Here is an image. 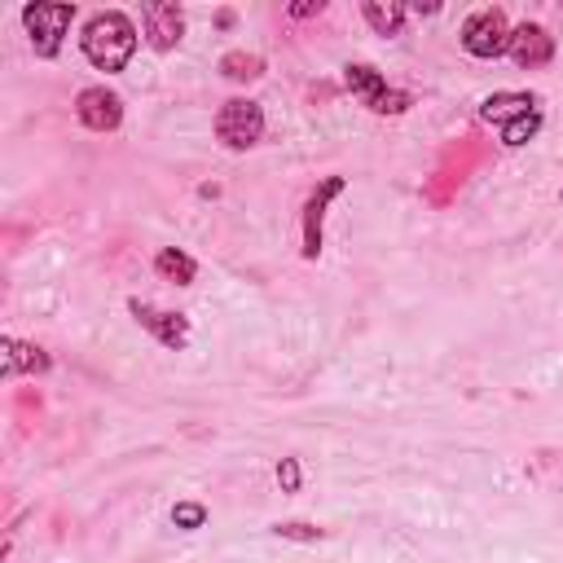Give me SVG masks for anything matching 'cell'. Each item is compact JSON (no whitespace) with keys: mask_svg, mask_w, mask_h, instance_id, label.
I'll return each mask as SVG.
<instances>
[{"mask_svg":"<svg viewBox=\"0 0 563 563\" xmlns=\"http://www.w3.org/2000/svg\"><path fill=\"white\" fill-rule=\"evenodd\" d=\"M53 369V356L35 343H22V339H0V374L4 378H18V374H48Z\"/></svg>","mask_w":563,"mask_h":563,"instance_id":"12","label":"cell"},{"mask_svg":"<svg viewBox=\"0 0 563 563\" xmlns=\"http://www.w3.org/2000/svg\"><path fill=\"white\" fill-rule=\"evenodd\" d=\"M154 273L163 282H172V286H194L198 282V260L189 251H180V246H163L154 255Z\"/></svg>","mask_w":563,"mask_h":563,"instance_id":"14","label":"cell"},{"mask_svg":"<svg viewBox=\"0 0 563 563\" xmlns=\"http://www.w3.org/2000/svg\"><path fill=\"white\" fill-rule=\"evenodd\" d=\"M141 31L154 53H172L185 35V9L176 0H150L141 4Z\"/></svg>","mask_w":563,"mask_h":563,"instance_id":"9","label":"cell"},{"mask_svg":"<svg viewBox=\"0 0 563 563\" xmlns=\"http://www.w3.org/2000/svg\"><path fill=\"white\" fill-rule=\"evenodd\" d=\"M273 475H277V488H282V493H299V484H303V466H299V457H282Z\"/></svg>","mask_w":563,"mask_h":563,"instance_id":"19","label":"cell"},{"mask_svg":"<svg viewBox=\"0 0 563 563\" xmlns=\"http://www.w3.org/2000/svg\"><path fill=\"white\" fill-rule=\"evenodd\" d=\"M506 57L519 66V70H537V66H550L554 62V35L541 26V22H519L510 31V48Z\"/></svg>","mask_w":563,"mask_h":563,"instance_id":"10","label":"cell"},{"mask_svg":"<svg viewBox=\"0 0 563 563\" xmlns=\"http://www.w3.org/2000/svg\"><path fill=\"white\" fill-rule=\"evenodd\" d=\"M559 198H563V189H559Z\"/></svg>","mask_w":563,"mask_h":563,"instance_id":"23","label":"cell"},{"mask_svg":"<svg viewBox=\"0 0 563 563\" xmlns=\"http://www.w3.org/2000/svg\"><path fill=\"white\" fill-rule=\"evenodd\" d=\"M321 9H325V0H303V4H290L286 13H290V18H317Z\"/></svg>","mask_w":563,"mask_h":563,"instance_id":"20","label":"cell"},{"mask_svg":"<svg viewBox=\"0 0 563 563\" xmlns=\"http://www.w3.org/2000/svg\"><path fill=\"white\" fill-rule=\"evenodd\" d=\"M409 13H418V18H431V13H440V4H409Z\"/></svg>","mask_w":563,"mask_h":563,"instance_id":"21","label":"cell"},{"mask_svg":"<svg viewBox=\"0 0 563 563\" xmlns=\"http://www.w3.org/2000/svg\"><path fill=\"white\" fill-rule=\"evenodd\" d=\"M343 88H347L369 114H405V110L413 106V92L391 88V84L383 79V70L369 66V62H347V66H343Z\"/></svg>","mask_w":563,"mask_h":563,"instance_id":"4","label":"cell"},{"mask_svg":"<svg viewBox=\"0 0 563 563\" xmlns=\"http://www.w3.org/2000/svg\"><path fill=\"white\" fill-rule=\"evenodd\" d=\"M75 13L79 9L70 0H31V4H22V26H26V40H31L35 57L53 62L62 53V40H66Z\"/></svg>","mask_w":563,"mask_h":563,"instance_id":"2","label":"cell"},{"mask_svg":"<svg viewBox=\"0 0 563 563\" xmlns=\"http://www.w3.org/2000/svg\"><path fill=\"white\" fill-rule=\"evenodd\" d=\"M128 312L136 317V325L141 330H150L163 347H172V352H185L189 347V317L185 312H172V308H158V303H150V299H141V295H132L128 299Z\"/></svg>","mask_w":563,"mask_h":563,"instance_id":"7","label":"cell"},{"mask_svg":"<svg viewBox=\"0 0 563 563\" xmlns=\"http://www.w3.org/2000/svg\"><path fill=\"white\" fill-rule=\"evenodd\" d=\"M510 31H515V26H510V18H506L501 4H479V9L466 13L457 40H462V48H466L471 57L497 62V57H506V48H510Z\"/></svg>","mask_w":563,"mask_h":563,"instance_id":"3","label":"cell"},{"mask_svg":"<svg viewBox=\"0 0 563 563\" xmlns=\"http://www.w3.org/2000/svg\"><path fill=\"white\" fill-rule=\"evenodd\" d=\"M75 119L88 128V132H119L123 123V97L106 84H88L75 92Z\"/></svg>","mask_w":563,"mask_h":563,"instance_id":"8","label":"cell"},{"mask_svg":"<svg viewBox=\"0 0 563 563\" xmlns=\"http://www.w3.org/2000/svg\"><path fill=\"white\" fill-rule=\"evenodd\" d=\"M136 44H141L136 22H132L123 9H97V13L84 22V31H79V48H84L88 66H97V70H106V75H119V70L132 62Z\"/></svg>","mask_w":563,"mask_h":563,"instance_id":"1","label":"cell"},{"mask_svg":"<svg viewBox=\"0 0 563 563\" xmlns=\"http://www.w3.org/2000/svg\"><path fill=\"white\" fill-rule=\"evenodd\" d=\"M361 18L369 22L374 35H400L405 31V18H409V4H400V0H365L361 4Z\"/></svg>","mask_w":563,"mask_h":563,"instance_id":"13","label":"cell"},{"mask_svg":"<svg viewBox=\"0 0 563 563\" xmlns=\"http://www.w3.org/2000/svg\"><path fill=\"white\" fill-rule=\"evenodd\" d=\"M537 110H541V97L537 92H519V88H501V92H488L479 101V119L493 123L497 132L519 123V119H528V114H537Z\"/></svg>","mask_w":563,"mask_h":563,"instance_id":"11","label":"cell"},{"mask_svg":"<svg viewBox=\"0 0 563 563\" xmlns=\"http://www.w3.org/2000/svg\"><path fill=\"white\" fill-rule=\"evenodd\" d=\"M172 528H180V532L207 528V506H202V501H176V506H172Z\"/></svg>","mask_w":563,"mask_h":563,"instance_id":"17","label":"cell"},{"mask_svg":"<svg viewBox=\"0 0 563 563\" xmlns=\"http://www.w3.org/2000/svg\"><path fill=\"white\" fill-rule=\"evenodd\" d=\"M216 70H220L229 84H255V79L264 75V57H260V53H246V48H229V53L216 62Z\"/></svg>","mask_w":563,"mask_h":563,"instance_id":"15","label":"cell"},{"mask_svg":"<svg viewBox=\"0 0 563 563\" xmlns=\"http://www.w3.org/2000/svg\"><path fill=\"white\" fill-rule=\"evenodd\" d=\"M343 194H347V176H321L317 189L303 198V216H299V255L303 260L321 255V246H325V211Z\"/></svg>","mask_w":563,"mask_h":563,"instance_id":"6","label":"cell"},{"mask_svg":"<svg viewBox=\"0 0 563 563\" xmlns=\"http://www.w3.org/2000/svg\"><path fill=\"white\" fill-rule=\"evenodd\" d=\"M537 132H541V110L528 114V119H519V123H510V128H501V145H506V150H519V145H528Z\"/></svg>","mask_w":563,"mask_h":563,"instance_id":"18","label":"cell"},{"mask_svg":"<svg viewBox=\"0 0 563 563\" xmlns=\"http://www.w3.org/2000/svg\"><path fill=\"white\" fill-rule=\"evenodd\" d=\"M216 26H233V9H220L216 13Z\"/></svg>","mask_w":563,"mask_h":563,"instance_id":"22","label":"cell"},{"mask_svg":"<svg viewBox=\"0 0 563 563\" xmlns=\"http://www.w3.org/2000/svg\"><path fill=\"white\" fill-rule=\"evenodd\" d=\"M264 136V106L251 101V97H229L220 110H216V141L233 154L260 145Z\"/></svg>","mask_w":563,"mask_h":563,"instance_id":"5","label":"cell"},{"mask_svg":"<svg viewBox=\"0 0 563 563\" xmlns=\"http://www.w3.org/2000/svg\"><path fill=\"white\" fill-rule=\"evenodd\" d=\"M273 537H282V541H299V545H312V541H325V528L303 523V519H286V523H273Z\"/></svg>","mask_w":563,"mask_h":563,"instance_id":"16","label":"cell"}]
</instances>
